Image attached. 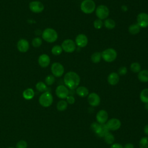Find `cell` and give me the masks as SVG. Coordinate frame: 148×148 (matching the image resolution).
<instances>
[{
	"mask_svg": "<svg viewBox=\"0 0 148 148\" xmlns=\"http://www.w3.org/2000/svg\"><path fill=\"white\" fill-rule=\"evenodd\" d=\"M76 94L80 97H86L89 94L88 90L84 86H79L76 88Z\"/></svg>",
	"mask_w": 148,
	"mask_h": 148,
	"instance_id": "obj_20",
	"label": "cell"
},
{
	"mask_svg": "<svg viewBox=\"0 0 148 148\" xmlns=\"http://www.w3.org/2000/svg\"><path fill=\"white\" fill-rule=\"evenodd\" d=\"M130 69L134 73H139L141 71V66L138 62H135L131 64Z\"/></svg>",
	"mask_w": 148,
	"mask_h": 148,
	"instance_id": "obj_29",
	"label": "cell"
},
{
	"mask_svg": "<svg viewBox=\"0 0 148 148\" xmlns=\"http://www.w3.org/2000/svg\"><path fill=\"white\" fill-rule=\"evenodd\" d=\"M109 129L105 124H100L98 128L95 132L99 137H104L108 132Z\"/></svg>",
	"mask_w": 148,
	"mask_h": 148,
	"instance_id": "obj_18",
	"label": "cell"
},
{
	"mask_svg": "<svg viewBox=\"0 0 148 148\" xmlns=\"http://www.w3.org/2000/svg\"><path fill=\"white\" fill-rule=\"evenodd\" d=\"M35 96V92L31 88H28L23 92V97L25 99H32Z\"/></svg>",
	"mask_w": 148,
	"mask_h": 148,
	"instance_id": "obj_21",
	"label": "cell"
},
{
	"mask_svg": "<svg viewBox=\"0 0 148 148\" xmlns=\"http://www.w3.org/2000/svg\"><path fill=\"white\" fill-rule=\"evenodd\" d=\"M88 103L92 107L98 106L100 104L101 99L99 96L95 92H91L88 94L87 98Z\"/></svg>",
	"mask_w": 148,
	"mask_h": 148,
	"instance_id": "obj_13",
	"label": "cell"
},
{
	"mask_svg": "<svg viewBox=\"0 0 148 148\" xmlns=\"http://www.w3.org/2000/svg\"><path fill=\"white\" fill-rule=\"evenodd\" d=\"M124 148H134V145L131 143H126L124 146H123Z\"/></svg>",
	"mask_w": 148,
	"mask_h": 148,
	"instance_id": "obj_40",
	"label": "cell"
},
{
	"mask_svg": "<svg viewBox=\"0 0 148 148\" xmlns=\"http://www.w3.org/2000/svg\"><path fill=\"white\" fill-rule=\"evenodd\" d=\"M110 148H124L123 146L120 143H113Z\"/></svg>",
	"mask_w": 148,
	"mask_h": 148,
	"instance_id": "obj_39",
	"label": "cell"
},
{
	"mask_svg": "<svg viewBox=\"0 0 148 148\" xmlns=\"http://www.w3.org/2000/svg\"><path fill=\"white\" fill-rule=\"evenodd\" d=\"M95 14L99 20L106 19L109 14V8L104 5H99L95 9Z\"/></svg>",
	"mask_w": 148,
	"mask_h": 148,
	"instance_id": "obj_6",
	"label": "cell"
},
{
	"mask_svg": "<svg viewBox=\"0 0 148 148\" xmlns=\"http://www.w3.org/2000/svg\"><path fill=\"white\" fill-rule=\"evenodd\" d=\"M75 43L79 47H84L88 43V38L87 36L83 34H80L77 35L75 38Z\"/></svg>",
	"mask_w": 148,
	"mask_h": 148,
	"instance_id": "obj_14",
	"label": "cell"
},
{
	"mask_svg": "<svg viewBox=\"0 0 148 148\" xmlns=\"http://www.w3.org/2000/svg\"><path fill=\"white\" fill-rule=\"evenodd\" d=\"M121 7H122V8H121L122 10H123L124 12H125V11L127 10V8L125 6H122Z\"/></svg>",
	"mask_w": 148,
	"mask_h": 148,
	"instance_id": "obj_42",
	"label": "cell"
},
{
	"mask_svg": "<svg viewBox=\"0 0 148 148\" xmlns=\"http://www.w3.org/2000/svg\"><path fill=\"white\" fill-rule=\"evenodd\" d=\"M137 24L140 28L148 27V14L140 13L137 16Z\"/></svg>",
	"mask_w": 148,
	"mask_h": 148,
	"instance_id": "obj_12",
	"label": "cell"
},
{
	"mask_svg": "<svg viewBox=\"0 0 148 148\" xmlns=\"http://www.w3.org/2000/svg\"><path fill=\"white\" fill-rule=\"evenodd\" d=\"M103 25V23L101 20H99L98 18L94 21L93 25L95 29H98L101 28L102 27Z\"/></svg>",
	"mask_w": 148,
	"mask_h": 148,
	"instance_id": "obj_35",
	"label": "cell"
},
{
	"mask_svg": "<svg viewBox=\"0 0 148 148\" xmlns=\"http://www.w3.org/2000/svg\"><path fill=\"white\" fill-rule=\"evenodd\" d=\"M140 148H148V137L145 136L140 139L139 141Z\"/></svg>",
	"mask_w": 148,
	"mask_h": 148,
	"instance_id": "obj_33",
	"label": "cell"
},
{
	"mask_svg": "<svg viewBox=\"0 0 148 148\" xmlns=\"http://www.w3.org/2000/svg\"><path fill=\"white\" fill-rule=\"evenodd\" d=\"M104 25L105 27L108 28V29H113L115 26H116V23L115 21L111 19V18H108V19H106L104 21Z\"/></svg>",
	"mask_w": 148,
	"mask_h": 148,
	"instance_id": "obj_28",
	"label": "cell"
},
{
	"mask_svg": "<svg viewBox=\"0 0 148 148\" xmlns=\"http://www.w3.org/2000/svg\"><path fill=\"white\" fill-rule=\"evenodd\" d=\"M119 82V76L116 72L110 73L108 76V82L112 86L117 84Z\"/></svg>",
	"mask_w": 148,
	"mask_h": 148,
	"instance_id": "obj_19",
	"label": "cell"
},
{
	"mask_svg": "<svg viewBox=\"0 0 148 148\" xmlns=\"http://www.w3.org/2000/svg\"><path fill=\"white\" fill-rule=\"evenodd\" d=\"M16 148H27L28 143L25 140H21L16 143Z\"/></svg>",
	"mask_w": 148,
	"mask_h": 148,
	"instance_id": "obj_36",
	"label": "cell"
},
{
	"mask_svg": "<svg viewBox=\"0 0 148 148\" xmlns=\"http://www.w3.org/2000/svg\"><path fill=\"white\" fill-rule=\"evenodd\" d=\"M140 27L138 24H134L131 25L128 28V31L131 35H136L140 32Z\"/></svg>",
	"mask_w": 148,
	"mask_h": 148,
	"instance_id": "obj_24",
	"label": "cell"
},
{
	"mask_svg": "<svg viewBox=\"0 0 148 148\" xmlns=\"http://www.w3.org/2000/svg\"><path fill=\"white\" fill-rule=\"evenodd\" d=\"M127 72V69L125 66H121L119 70L118 73L120 75H125Z\"/></svg>",
	"mask_w": 148,
	"mask_h": 148,
	"instance_id": "obj_37",
	"label": "cell"
},
{
	"mask_svg": "<svg viewBox=\"0 0 148 148\" xmlns=\"http://www.w3.org/2000/svg\"><path fill=\"white\" fill-rule=\"evenodd\" d=\"M105 124L109 130L116 131L120 128L121 123L119 119L116 118H112L108 120Z\"/></svg>",
	"mask_w": 148,
	"mask_h": 148,
	"instance_id": "obj_11",
	"label": "cell"
},
{
	"mask_svg": "<svg viewBox=\"0 0 148 148\" xmlns=\"http://www.w3.org/2000/svg\"><path fill=\"white\" fill-rule=\"evenodd\" d=\"M56 95L61 99H65L69 95V90L65 86L59 85L56 89Z\"/></svg>",
	"mask_w": 148,
	"mask_h": 148,
	"instance_id": "obj_10",
	"label": "cell"
},
{
	"mask_svg": "<svg viewBox=\"0 0 148 148\" xmlns=\"http://www.w3.org/2000/svg\"><path fill=\"white\" fill-rule=\"evenodd\" d=\"M144 132L148 136V124L147 125H146L145 127H144Z\"/></svg>",
	"mask_w": 148,
	"mask_h": 148,
	"instance_id": "obj_41",
	"label": "cell"
},
{
	"mask_svg": "<svg viewBox=\"0 0 148 148\" xmlns=\"http://www.w3.org/2000/svg\"><path fill=\"white\" fill-rule=\"evenodd\" d=\"M68 106V103L65 100H60L57 104V109L58 111L62 112L65 110Z\"/></svg>",
	"mask_w": 148,
	"mask_h": 148,
	"instance_id": "obj_27",
	"label": "cell"
},
{
	"mask_svg": "<svg viewBox=\"0 0 148 148\" xmlns=\"http://www.w3.org/2000/svg\"><path fill=\"white\" fill-rule=\"evenodd\" d=\"M102 58V56H101V53L96 51L94 52L91 56V60L93 63L97 64L98 63Z\"/></svg>",
	"mask_w": 148,
	"mask_h": 148,
	"instance_id": "obj_26",
	"label": "cell"
},
{
	"mask_svg": "<svg viewBox=\"0 0 148 148\" xmlns=\"http://www.w3.org/2000/svg\"><path fill=\"white\" fill-rule=\"evenodd\" d=\"M51 53L53 55L55 56H58L60 54H61L62 52V49L61 47V46L59 45H55L54 46L52 49H51Z\"/></svg>",
	"mask_w": 148,
	"mask_h": 148,
	"instance_id": "obj_31",
	"label": "cell"
},
{
	"mask_svg": "<svg viewBox=\"0 0 148 148\" xmlns=\"http://www.w3.org/2000/svg\"><path fill=\"white\" fill-rule=\"evenodd\" d=\"M8 148H14V147H8Z\"/></svg>",
	"mask_w": 148,
	"mask_h": 148,
	"instance_id": "obj_44",
	"label": "cell"
},
{
	"mask_svg": "<svg viewBox=\"0 0 148 148\" xmlns=\"http://www.w3.org/2000/svg\"><path fill=\"white\" fill-rule=\"evenodd\" d=\"M101 56L104 61L108 62H111L116 60L117 54L114 49L108 48L101 53Z\"/></svg>",
	"mask_w": 148,
	"mask_h": 148,
	"instance_id": "obj_5",
	"label": "cell"
},
{
	"mask_svg": "<svg viewBox=\"0 0 148 148\" xmlns=\"http://www.w3.org/2000/svg\"><path fill=\"white\" fill-rule=\"evenodd\" d=\"M66 102L68 103L69 104H73L75 102V98H74V97L73 95H69L67 97H66Z\"/></svg>",
	"mask_w": 148,
	"mask_h": 148,
	"instance_id": "obj_38",
	"label": "cell"
},
{
	"mask_svg": "<svg viewBox=\"0 0 148 148\" xmlns=\"http://www.w3.org/2000/svg\"><path fill=\"white\" fill-rule=\"evenodd\" d=\"M96 5L93 0H84L80 5L81 10L86 14H90L94 12Z\"/></svg>",
	"mask_w": 148,
	"mask_h": 148,
	"instance_id": "obj_4",
	"label": "cell"
},
{
	"mask_svg": "<svg viewBox=\"0 0 148 148\" xmlns=\"http://www.w3.org/2000/svg\"><path fill=\"white\" fill-rule=\"evenodd\" d=\"M80 82V76L75 72L69 71L67 72L64 77V82L66 87L70 90L76 88L79 85Z\"/></svg>",
	"mask_w": 148,
	"mask_h": 148,
	"instance_id": "obj_1",
	"label": "cell"
},
{
	"mask_svg": "<svg viewBox=\"0 0 148 148\" xmlns=\"http://www.w3.org/2000/svg\"><path fill=\"white\" fill-rule=\"evenodd\" d=\"M61 46L62 49V50L68 53H72L76 50L75 42L70 39H67L64 40L62 42Z\"/></svg>",
	"mask_w": 148,
	"mask_h": 148,
	"instance_id": "obj_8",
	"label": "cell"
},
{
	"mask_svg": "<svg viewBox=\"0 0 148 148\" xmlns=\"http://www.w3.org/2000/svg\"><path fill=\"white\" fill-rule=\"evenodd\" d=\"M103 138H104L105 142L107 144L112 145L113 143V142L114 141V136H113V135L112 133H110L109 132Z\"/></svg>",
	"mask_w": 148,
	"mask_h": 148,
	"instance_id": "obj_30",
	"label": "cell"
},
{
	"mask_svg": "<svg viewBox=\"0 0 148 148\" xmlns=\"http://www.w3.org/2000/svg\"><path fill=\"white\" fill-rule=\"evenodd\" d=\"M51 71L54 77H60L62 76L64 73V68L60 62H54L51 66Z\"/></svg>",
	"mask_w": 148,
	"mask_h": 148,
	"instance_id": "obj_7",
	"label": "cell"
},
{
	"mask_svg": "<svg viewBox=\"0 0 148 148\" xmlns=\"http://www.w3.org/2000/svg\"><path fill=\"white\" fill-rule=\"evenodd\" d=\"M38 64L42 68L47 67L50 63V57L46 54H42L39 56L38 60Z\"/></svg>",
	"mask_w": 148,
	"mask_h": 148,
	"instance_id": "obj_17",
	"label": "cell"
},
{
	"mask_svg": "<svg viewBox=\"0 0 148 148\" xmlns=\"http://www.w3.org/2000/svg\"><path fill=\"white\" fill-rule=\"evenodd\" d=\"M138 77L141 82L146 83L148 82V70L144 69L140 71L138 75Z\"/></svg>",
	"mask_w": 148,
	"mask_h": 148,
	"instance_id": "obj_22",
	"label": "cell"
},
{
	"mask_svg": "<svg viewBox=\"0 0 148 148\" xmlns=\"http://www.w3.org/2000/svg\"><path fill=\"white\" fill-rule=\"evenodd\" d=\"M55 77L53 75H49L45 77V83L47 86H51L55 82Z\"/></svg>",
	"mask_w": 148,
	"mask_h": 148,
	"instance_id": "obj_32",
	"label": "cell"
},
{
	"mask_svg": "<svg viewBox=\"0 0 148 148\" xmlns=\"http://www.w3.org/2000/svg\"><path fill=\"white\" fill-rule=\"evenodd\" d=\"M42 39L49 43H53L58 38V34L56 31L51 28H47L42 33Z\"/></svg>",
	"mask_w": 148,
	"mask_h": 148,
	"instance_id": "obj_2",
	"label": "cell"
},
{
	"mask_svg": "<svg viewBox=\"0 0 148 148\" xmlns=\"http://www.w3.org/2000/svg\"><path fill=\"white\" fill-rule=\"evenodd\" d=\"M145 109L148 111V103H145Z\"/></svg>",
	"mask_w": 148,
	"mask_h": 148,
	"instance_id": "obj_43",
	"label": "cell"
},
{
	"mask_svg": "<svg viewBox=\"0 0 148 148\" xmlns=\"http://www.w3.org/2000/svg\"><path fill=\"white\" fill-rule=\"evenodd\" d=\"M96 119L99 124H105L108 120V113L105 110H99L96 114Z\"/></svg>",
	"mask_w": 148,
	"mask_h": 148,
	"instance_id": "obj_16",
	"label": "cell"
},
{
	"mask_svg": "<svg viewBox=\"0 0 148 148\" xmlns=\"http://www.w3.org/2000/svg\"><path fill=\"white\" fill-rule=\"evenodd\" d=\"M29 8L33 13H39L43 11L45 6L40 1H33L29 2Z\"/></svg>",
	"mask_w": 148,
	"mask_h": 148,
	"instance_id": "obj_9",
	"label": "cell"
},
{
	"mask_svg": "<svg viewBox=\"0 0 148 148\" xmlns=\"http://www.w3.org/2000/svg\"><path fill=\"white\" fill-rule=\"evenodd\" d=\"M35 88L39 92H41L47 91V88H48L46 83L42 82H38L35 85Z\"/></svg>",
	"mask_w": 148,
	"mask_h": 148,
	"instance_id": "obj_25",
	"label": "cell"
},
{
	"mask_svg": "<svg viewBox=\"0 0 148 148\" xmlns=\"http://www.w3.org/2000/svg\"><path fill=\"white\" fill-rule=\"evenodd\" d=\"M17 48L19 51L25 53L29 50V42L25 39H20L17 43Z\"/></svg>",
	"mask_w": 148,
	"mask_h": 148,
	"instance_id": "obj_15",
	"label": "cell"
},
{
	"mask_svg": "<svg viewBox=\"0 0 148 148\" xmlns=\"http://www.w3.org/2000/svg\"><path fill=\"white\" fill-rule=\"evenodd\" d=\"M139 98L140 101L145 103H148V88H144L142 90V91L140 93Z\"/></svg>",
	"mask_w": 148,
	"mask_h": 148,
	"instance_id": "obj_23",
	"label": "cell"
},
{
	"mask_svg": "<svg viewBox=\"0 0 148 148\" xmlns=\"http://www.w3.org/2000/svg\"><path fill=\"white\" fill-rule=\"evenodd\" d=\"M42 44V40L39 37H35L32 40V45L34 47H39Z\"/></svg>",
	"mask_w": 148,
	"mask_h": 148,
	"instance_id": "obj_34",
	"label": "cell"
},
{
	"mask_svg": "<svg viewBox=\"0 0 148 148\" xmlns=\"http://www.w3.org/2000/svg\"><path fill=\"white\" fill-rule=\"evenodd\" d=\"M53 102V97L52 94L49 91L43 92L39 98V104L44 107L47 108L51 105Z\"/></svg>",
	"mask_w": 148,
	"mask_h": 148,
	"instance_id": "obj_3",
	"label": "cell"
}]
</instances>
